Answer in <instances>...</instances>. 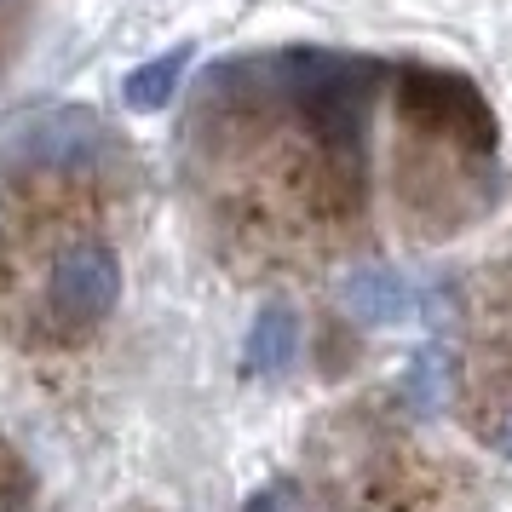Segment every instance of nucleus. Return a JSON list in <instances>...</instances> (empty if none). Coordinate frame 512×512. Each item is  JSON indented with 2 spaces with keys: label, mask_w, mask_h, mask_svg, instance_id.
<instances>
[{
  "label": "nucleus",
  "mask_w": 512,
  "mask_h": 512,
  "mask_svg": "<svg viewBox=\"0 0 512 512\" xmlns=\"http://www.w3.org/2000/svg\"><path fill=\"white\" fill-rule=\"evenodd\" d=\"M47 300H52V317H64V323H98V317H110V305L121 300L116 254L98 248V242H75L70 254L52 265Z\"/></svg>",
  "instance_id": "nucleus-3"
},
{
  "label": "nucleus",
  "mask_w": 512,
  "mask_h": 512,
  "mask_svg": "<svg viewBox=\"0 0 512 512\" xmlns=\"http://www.w3.org/2000/svg\"><path fill=\"white\" fill-rule=\"evenodd\" d=\"M495 443H501V455H507V461H512V415L501 420V426H495Z\"/></svg>",
  "instance_id": "nucleus-10"
},
{
  "label": "nucleus",
  "mask_w": 512,
  "mask_h": 512,
  "mask_svg": "<svg viewBox=\"0 0 512 512\" xmlns=\"http://www.w3.org/2000/svg\"><path fill=\"white\" fill-rule=\"evenodd\" d=\"M374 64L346 58V52H282V93L294 98L300 121L317 133V144L328 150V162L340 173L363 167V133H369V87Z\"/></svg>",
  "instance_id": "nucleus-1"
},
{
  "label": "nucleus",
  "mask_w": 512,
  "mask_h": 512,
  "mask_svg": "<svg viewBox=\"0 0 512 512\" xmlns=\"http://www.w3.org/2000/svg\"><path fill=\"white\" fill-rule=\"evenodd\" d=\"M294 351H300V317H294L288 305H265V311L254 317V328H248V346H242L248 369L277 374V369L294 363Z\"/></svg>",
  "instance_id": "nucleus-6"
},
{
  "label": "nucleus",
  "mask_w": 512,
  "mask_h": 512,
  "mask_svg": "<svg viewBox=\"0 0 512 512\" xmlns=\"http://www.w3.org/2000/svg\"><path fill=\"white\" fill-rule=\"evenodd\" d=\"M104 150V127H98L87 110H58L52 121H41L35 133H29V144H24V156L35 167H87Z\"/></svg>",
  "instance_id": "nucleus-4"
},
{
  "label": "nucleus",
  "mask_w": 512,
  "mask_h": 512,
  "mask_svg": "<svg viewBox=\"0 0 512 512\" xmlns=\"http://www.w3.org/2000/svg\"><path fill=\"white\" fill-rule=\"evenodd\" d=\"M397 104H403V121H415L420 133L455 139L472 156H495V116H489L484 98L472 93L466 81H455V75H432V70L403 75Z\"/></svg>",
  "instance_id": "nucleus-2"
},
{
  "label": "nucleus",
  "mask_w": 512,
  "mask_h": 512,
  "mask_svg": "<svg viewBox=\"0 0 512 512\" xmlns=\"http://www.w3.org/2000/svg\"><path fill=\"white\" fill-rule=\"evenodd\" d=\"M340 305H346L357 323H397V317L415 305V294H409V282L397 277V271L363 265V271H351V277L340 282Z\"/></svg>",
  "instance_id": "nucleus-5"
},
{
  "label": "nucleus",
  "mask_w": 512,
  "mask_h": 512,
  "mask_svg": "<svg viewBox=\"0 0 512 512\" xmlns=\"http://www.w3.org/2000/svg\"><path fill=\"white\" fill-rule=\"evenodd\" d=\"M248 512H300V501H294V484H277V489H259L254 507Z\"/></svg>",
  "instance_id": "nucleus-9"
},
{
  "label": "nucleus",
  "mask_w": 512,
  "mask_h": 512,
  "mask_svg": "<svg viewBox=\"0 0 512 512\" xmlns=\"http://www.w3.org/2000/svg\"><path fill=\"white\" fill-rule=\"evenodd\" d=\"M29 495H35L29 466L12 449H0V512H29Z\"/></svg>",
  "instance_id": "nucleus-8"
},
{
  "label": "nucleus",
  "mask_w": 512,
  "mask_h": 512,
  "mask_svg": "<svg viewBox=\"0 0 512 512\" xmlns=\"http://www.w3.org/2000/svg\"><path fill=\"white\" fill-rule=\"evenodd\" d=\"M185 64H190V47L179 41L173 52H162V58H150L144 70H133L121 81L127 110H162L167 98H173V87H179V75H185Z\"/></svg>",
  "instance_id": "nucleus-7"
}]
</instances>
